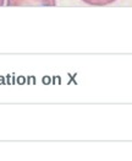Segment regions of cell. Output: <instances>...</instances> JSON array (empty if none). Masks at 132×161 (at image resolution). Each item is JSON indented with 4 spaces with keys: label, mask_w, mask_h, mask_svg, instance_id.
Segmentation results:
<instances>
[{
    "label": "cell",
    "mask_w": 132,
    "mask_h": 161,
    "mask_svg": "<svg viewBox=\"0 0 132 161\" xmlns=\"http://www.w3.org/2000/svg\"><path fill=\"white\" fill-rule=\"evenodd\" d=\"M8 6H55L56 0H8Z\"/></svg>",
    "instance_id": "obj_1"
},
{
    "label": "cell",
    "mask_w": 132,
    "mask_h": 161,
    "mask_svg": "<svg viewBox=\"0 0 132 161\" xmlns=\"http://www.w3.org/2000/svg\"><path fill=\"white\" fill-rule=\"evenodd\" d=\"M82 1L88 5H92V6H105L116 0H82Z\"/></svg>",
    "instance_id": "obj_2"
},
{
    "label": "cell",
    "mask_w": 132,
    "mask_h": 161,
    "mask_svg": "<svg viewBox=\"0 0 132 161\" xmlns=\"http://www.w3.org/2000/svg\"><path fill=\"white\" fill-rule=\"evenodd\" d=\"M4 3H5V0H0V6H3V5H4Z\"/></svg>",
    "instance_id": "obj_3"
}]
</instances>
